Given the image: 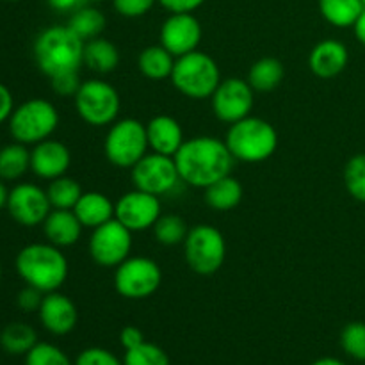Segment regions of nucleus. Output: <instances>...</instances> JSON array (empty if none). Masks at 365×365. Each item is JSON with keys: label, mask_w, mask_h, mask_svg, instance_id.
Here are the masks:
<instances>
[{"label": "nucleus", "mask_w": 365, "mask_h": 365, "mask_svg": "<svg viewBox=\"0 0 365 365\" xmlns=\"http://www.w3.org/2000/svg\"><path fill=\"white\" fill-rule=\"evenodd\" d=\"M173 159L182 182L196 189H207L214 182L228 177L235 160L227 143L212 135L185 139Z\"/></svg>", "instance_id": "obj_1"}, {"label": "nucleus", "mask_w": 365, "mask_h": 365, "mask_svg": "<svg viewBox=\"0 0 365 365\" xmlns=\"http://www.w3.org/2000/svg\"><path fill=\"white\" fill-rule=\"evenodd\" d=\"M14 266L25 285L39 289L45 294L59 291L70 273L66 255L50 242H32L24 246L18 252Z\"/></svg>", "instance_id": "obj_2"}, {"label": "nucleus", "mask_w": 365, "mask_h": 365, "mask_svg": "<svg viewBox=\"0 0 365 365\" xmlns=\"http://www.w3.org/2000/svg\"><path fill=\"white\" fill-rule=\"evenodd\" d=\"M32 52L36 66L48 78L78 71L84 64V41L68 25H52L39 32Z\"/></svg>", "instance_id": "obj_3"}, {"label": "nucleus", "mask_w": 365, "mask_h": 365, "mask_svg": "<svg viewBox=\"0 0 365 365\" xmlns=\"http://www.w3.org/2000/svg\"><path fill=\"white\" fill-rule=\"evenodd\" d=\"M235 160L248 164L264 163L278 148V132L264 118L246 116L230 125L225 138Z\"/></svg>", "instance_id": "obj_4"}, {"label": "nucleus", "mask_w": 365, "mask_h": 365, "mask_svg": "<svg viewBox=\"0 0 365 365\" xmlns=\"http://www.w3.org/2000/svg\"><path fill=\"white\" fill-rule=\"evenodd\" d=\"M170 78L177 91L191 100L210 98L223 81L216 61L200 50L177 57Z\"/></svg>", "instance_id": "obj_5"}, {"label": "nucleus", "mask_w": 365, "mask_h": 365, "mask_svg": "<svg viewBox=\"0 0 365 365\" xmlns=\"http://www.w3.org/2000/svg\"><path fill=\"white\" fill-rule=\"evenodd\" d=\"M7 123L14 141L21 145H38L57 130L59 113L48 100L31 98L14 107Z\"/></svg>", "instance_id": "obj_6"}, {"label": "nucleus", "mask_w": 365, "mask_h": 365, "mask_svg": "<svg viewBox=\"0 0 365 365\" xmlns=\"http://www.w3.org/2000/svg\"><path fill=\"white\" fill-rule=\"evenodd\" d=\"M146 125L135 118H123L110 125L103 141V153L113 166L132 170L148 153Z\"/></svg>", "instance_id": "obj_7"}, {"label": "nucleus", "mask_w": 365, "mask_h": 365, "mask_svg": "<svg viewBox=\"0 0 365 365\" xmlns=\"http://www.w3.org/2000/svg\"><path fill=\"white\" fill-rule=\"evenodd\" d=\"M75 98V109L91 127H107L118 120L121 98L118 89L102 78H89L82 82Z\"/></svg>", "instance_id": "obj_8"}, {"label": "nucleus", "mask_w": 365, "mask_h": 365, "mask_svg": "<svg viewBox=\"0 0 365 365\" xmlns=\"http://www.w3.org/2000/svg\"><path fill=\"white\" fill-rule=\"evenodd\" d=\"M184 257L196 274L209 277L217 273L227 259V242L223 234L207 223L189 228L184 241Z\"/></svg>", "instance_id": "obj_9"}, {"label": "nucleus", "mask_w": 365, "mask_h": 365, "mask_svg": "<svg viewBox=\"0 0 365 365\" xmlns=\"http://www.w3.org/2000/svg\"><path fill=\"white\" fill-rule=\"evenodd\" d=\"M163 284V271L148 257H128L114 271V289L125 299H146Z\"/></svg>", "instance_id": "obj_10"}, {"label": "nucleus", "mask_w": 365, "mask_h": 365, "mask_svg": "<svg viewBox=\"0 0 365 365\" xmlns=\"http://www.w3.org/2000/svg\"><path fill=\"white\" fill-rule=\"evenodd\" d=\"M130 178L135 189L155 196L170 195L182 182L173 157L160 155V153L155 152L146 153L132 168Z\"/></svg>", "instance_id": "obj_11"}, {"label": "nucleus", "mask_w": 365, "mask_h": 365, "mask_svg": "<svg viewBox=\"0 0 365 365\" xmlns=\"http://www.w3.org/2000/svg\"><path fill=\"white\" fill-rule=\"evenodd\" d=\"M132 232L114 217L109 223L95 228L89 237V255L100 267L116 269L130 257Z\"/></svg>", "instance_id": "obj_12"}, {"label": "nucleus", "mask_w": 365, "mask_h": 365, "mask_svg": "<svg viewBox=\"0 0 365 365\" xmlns=\"http://www.w3.org/2000/svg\"><path fill=\"white\" fill-rule=\"evenodd\" d=\"M210 100L217 120L232 125L252 114L255 106V89L245 78L228 77L220 82Z\"/></svg>", "instance_id": "obj_13"}, {"label": "nucleus", "mask_w": 365, "mask_h": 365, "mask_svg": "<svg viewBox=\"0 0 365 365\" xmlns=\"http://www.w3.org/2000/svg\"><path fill=\"white\" fill-rule=\"evenodd\" d=\"M9 216L21 227H38L43 225L46 216L52 210L46 189H41L36 184L21 182L9 191L6 205Z\"/></svg>", "instance_id": "obj_14"}, {"label": "nucleus", "mask_w": 365, "mask_h": 365, "mask_svg": "<svg viewBox=\"0 0 365 365\" xmlns=\"http://www.w3.org/2000/svg\"><path fill=\"white\" fill-rule=\"evenodd\" d=\"M160 216H163V205H160L159 196L139 191L135 187L134 191L120 196L116 202V210H114V217L132 234L153 228Z\"/></svg>", "instance_id": "obj_15"}, {"label": "nucleus", "mask_w": 365, "mask_h": 365, "mask_svg": "<svg viewBox=\"0 0 365 365\" xmlns=\"http://www.w3.org/2000/svg\"><path fill=\"white\" fill-rule=\"evenodd\" d=\"M202 41V24L192 13H170L160 27V45L177 57L198 50Z\"/></svg>", "instance_id": "obj_16"}, {"label": "nucleus", "mask_w": 365, "mask_h": 365, "mask_svg": "<svg viewBox=\"0 0 365 365\" xmlns=\"http://www.w3.org/2000/svg\"><path fill=\"white\" fill-rule=\"evenodd\" d=\"M38 316L43 328L48 334L56 335V337L71 334L78 321V312L75 303L59 291L45 294L41 307L38 310Z\"/></svg>", "instance_id": "obj_17"}, {"label": "nucleus", "mask_w": 365, "mask_h": 365, "mask_svg": "<svg viewBox=\"0 0 365 365\" xmlns=\"http://www.w3.org/2000/svg\"><path fill=\"white\" fill-rule=\"evenodd\" d=\"M70 164V148L56 139H45L31 150V171L43 180H53L66 175Z\"/></svg>", "instance_id": "obj_18"}, {"label": "nucleus", "mask_w": 365, "mask_h": 365, "mask_svg": "<svg viewBox=\"0 0 365 365\" xmlns=\"http://www.w3.org/2000/svg\"><path fill=\"white\" fill-rule=\"evenodd\" d=\"M349 52L339 39H323L309 53V68L316 77L334 78L346 70Z\"/></svg>", "instance_id": "obj_19"}, {"label": "nucleus", "mask_w": 365, "mask_h": 365, "mask_svg": "<svg viewBox=\"0 0 365 365\" xmlns=\"http://www.w3.org/2000/svg\"><path fill=\"white\" fill-rule=\"evenodd\" d=\"M146 135H148V146L152 152L160 155L175 157V153L184 145V130L182 125L168 114H159L146 123Z\"/></svg>", "instance_id": "obj_20"}, {"label": "nucleus", "mask_w": 365, "mask_h": 365, "mask_svg": "<svg viewBox=\"0 0 365 365\" xmlns=\"http://www.w3.org/2000/svg\"><path fill=\"white\" fill-rule=\"evenodd\" d=\"M82 223L73 210L52 209L43 221V234L50 245L57 248H68L77 245L82 235Z\"/></svg>", "instance_id": "obj_21"}, {"label": "nucleus", "mask_w": 365, "mask_h": 365, "mask_svg": "<svg viewBox=\"0 0 365 365\" xmlns=\"http://www.w3.org/2000/svg\"><path fill=\"white\" fill-rule=\"evenodd\" d=\"M114 210H116V203H113L109 196L98 191L82 192L81 200L73 207L75 216L78 217L82 227L91 228V230L114 220Z\"/></svg>", "instance_id": "obj_22"}, {"label": "nucleus", "mask_w": 365, "mask_h": 365, "mask_svg": "<svg viewBox=\"0 0 365 365\" xmlns=\"http://www.w3.org/2000/svg\"><path fill=\"white\" fill-rule=\"evenodd\" d=\"M84 64L98 75L113 73L120 64V50L102 36L89 39L84 43Z\"/></svg>", "instance_id": "obj_23"}, {"label": "nucleus", "mask_w": 365, "mask_h": 365, "mask_svg": "<svg viewBox=\"0 0 365 365\" xmlns=\"http://www.w3.org/2000/svg\"><path fill=\"white\" fill-rule=\"evenodd\" d=\"M175 57L163 45L146 46L138 57V68L150 81H166L175 68Z\"/></svg>", "instance_id": "obj_24"}, {"label": "nucleus", "mask_w": 365, "mask_h": 365, "mask_svg": "<svg viewBox=\"0 0 365 365\" xmlns=\"http://www.w3.org/2000/svg\"><path fill=\"white\" fill-rule=\"evenodd\" d=\"M285 77L284 63L277 57H262V59L255 61L248 71V78L255 91L259 93H269L277 89L282 84Z\"/></svg>", "instance_id": "obj_25"}, {"label": "nucleus", "mask_w": 365, "mask_h": 365, "mask_svg": "<svg viewBox=\"0 0 365 365\" xmlns=\"http://www.w3.org/2000/svg\"><path fill=\"white\" fill-rule=\"evenodd\" d=\"M205 191V203L214 210L227 212V210L235 209L242 200V185L235 177L228 175L221 180L214 182Z\"/></svg>", "instance_id": "obj_26"}, {"label": "nucleus", "mask_w": 365, "mask_h": 365, "mask_svg": "<svg viewBox=\"0 0 365 365\" xmlns=\"http://www.w3.org/2000/svg\"><path fill=\"white\" fill-rule=\"evenodd\" d=\"M319 13L324 20L337 29L355 25L364 11V0H319Z\"/></svg>", "instance_id": "obj_27"}, {"label": "nucleus", "mask_w": 365, "mask_h": 365, "mask_svg": "<svg viewBox=\"0 0 365 365\" xmlns=\"http://www.w3.org/2000/svg\"><path fill=\"white\" fill-rule=\"evenodd\" d=\"M68 27L82 39V41H89L98 36H102L103 29H106L107 20L106 14L95 6H82L77 11H73L68 20Z\"/></svg>", "instance_id": "obj_28"}, {"label": "nucleus", "mask_w": 365, "mask_h": 365, "mask_svg": "<svg viewBox=\"0 0 365 365\" xmlns=\"http://www.w3.org/2000/svg\"><path fill=\"white\" fill-rule=\"evenodd\" d=\"M38 344V334L34 328L21 321L9 323L0 331V346L9 355H27Z\"/></svg>", "instance_id": "obj_29"}, {"label": "nucleus", "mask_w": 365, "mask_h": 365, "mask_svg": "<svg viewBox=\"0 0 365 365\" xmlns=\"http://www.w3.org/2000/svg\"><path fill=\"white\" fill-rule=\"evenodd\" d=\"M29 170H31V152L27 150V145L14 141L0 148V180H18Z\"/></svg>", "instance_id": "obj_30"}, {"label": "nucleus", "mask_w": 365, "mask_h": 365, "mask_svg": "<svg viewBox=\"0 0 365 365\" xmlns=\"http://www.w3.org/2000/svg\"><path fill=\"white\" fill-rule=\"evenodd\" d=\"M82 192H84L82 185L75 178L66 177V175L50 180L48 187H46V195H48L52 209L73 210V207L81 200Z\"/></svg>", "instance_id": "obj_31"}, {"label": "nucleus", "mask_w": 365, "mask_h": 365, "mask_svg": "<svg viewBox=\"0 0 365 365\" xmlns=\"http://www.w3.org/2000/svg\"><path fill=\"white\" fill-rule=\"evenodd\" d=\"M153 237L163 246H178L184 245L189 234L187 223L184 217L177 214H163L152 228Z\"/></svg>", "instance_id": "obj_32"}, {"label": "nucleus", "mask_w": 365, "mask_h": 365, "mask_svg": "<svg viewBox=\"0 0 365 365\" xmlns=\"http://www.w3.org/2000/svg\"><path fill=\"white\" fill-rule=\"evenodd\" d=\"M344 185L351 198L365 203V153H356L346 163Z\"/></svg>", "instance_id": "obj_33"}, {"label": "nucleus", "mask_w": 365, "mask_h": 365, "mask_svg": "<svg viewBox=\"0 0 365 365\" xmlns=\"http://www.w3.org/2000/svg\"><path fill=\"white\" fill-rule=\"evenodd\" d=\"M341 348L349 359L365 362V323L353 321L341 331Z\"/></svg>", "instance_id": "obj_34"}, {"label": "nucleus", "mask_w": 365, "mask_h": 365, "mask_svg": "<svg viewBox=\"0 0 365 365\" xmlns=\"http://www.w3.org/2000/svg\"><path fill=\"white\" fill-rule=\"evenodd\" d=\"M123 365H171L170 356L160 346L143 342L135 348L127 349L123 355Z\"/></svg>", "instance_id": "obj_35"}, {"label": "nucleus", "mask_w": 365, "mask_h": 365, "mask_svg": "<svg viewBox=\"0 0 365 365\" xmlns=\"http://www.w3.org/2000/svg\"><path fill=\"white\" fill-rule=\"evenodd\" d=\"M25 365H73L70 356L50 342H38L25 355Z\"/></svg>", "instance_id": "obj_36"}, {"label": "nucleus", "mask_w": 365, "mask_h": 365, "mask_svg": "<svg viewBox=\"0 0 365 365\" xmlns=\"http://www.w3.org/2000/svg\"><path fill=\"white\" fill-rule=\"evenodd\" d=\"M73 365H123V360L106 348H88L78 353Z\"/></svg>", "instance_id": "obj_37"}, {"label": "nucleus", "mask_w": 365, "mask_h": 365, "mask_svg": "<svg viewBox=\"0 0 365 365\" xmlns=\"http://www.w3.org/2000/svg\"><path fill=\"white\" fill-rule=\"evenodd\" d=\"M50 86H52V91L56 95L66 98V96L77 95V91L82 86V81L78 77V71H64V73L50 77Z\"/></svg>", "instance_id": "obj_38"}, {"label": "nucleus", "mask_w": 365, "mask_h": 365, "mask_svg": "<svg viewBox=\"0 0 365 365\" xmlns=\"http://www.w3.org/2000/svg\"><path fill=\"white\" fill-rule=\"evenodd\" d=\"M155 2L157 0H113V6L120 16L139 18L150 13Z\"/></svg>", "instance_id": "obj_39"}, {"label": "nucleus", "mask_w": 365, "mask_h": 365, "mask_svg": "<svg viewBox=\"0 0 365 365\" xmlns=\"http://www.w3.org/2000/svg\"><path fill=\"white\" fill-rule=\"evenodd\" d=\"M43 298H45V292H41L36 287H31V285H25L16 294V305L25 314L38 312L43 303Z\"/></svg>", "instance_id": "obj_40"}, {"label": "nucleus", "mask_w": 365, "mask_h": 365, "mask_svg": "<svg viewBox=\"0 0 365 365\" xmlns=\"http://www.w3.org/2000/svg\"><path fill=\"white\" fill-rule=\"evenodd\" d=\"M170 13H195L205 0H157Z\"/></svg>", "instance_id": "obj_41"}, {"label": "nucleus", "mask_w": 365, "mask_h": 365, "mask_svg": "<svg viewBox=\"0 0 365 365\" xmlns=\"http://www.w3.org/2000/svg\"><path fill=\"white\" fill-rule=\"evenodd\" d=\"M145 342V335H143V331L139 330L138 327H125L123 330H121L120 334V344L123 346V349L127 351V349H132L135 348V346L143 344Z\"/></svg>", "instance_id": "obj_42"}, {"label": "nucleus", "mask_w": 365, "mask_h": 365, "mask_svg": "<svg viewBox=\"0 0 365 365\" xmlns=\"http://www.w3.org/2000/svg\"><path fill=\"white\" fill-rule=\"evenodd\" d=\"M14 110V100H13V93L9 91L6 84L0 82V125L4 121L9 120L11 113Z\"/></svg>", "instance_id": "obj_43"}, {"label": "nucleus", "mask_w": 365, "mask_h": 365, "mask_svg": "<svg viewBox=\"0 0 365 365\" xmlns=\"http://www.w3.org/2000/svg\"><path fill=\"white\" fill-rule=\"evenodd\" d=\"M50 9L57 11V13H73L78 7L86 4V0H46Z\"/></svg>", "instance_id": "obj_44"}, {"label": "nucleus", "mask_w": 365, "mask_h": 365, "mask_svg": "<svg viewBox=\"0 0 365 365\" xmlns=\"http://www.w3.org/2000/svg\"><path fill=\"white\" fill-rule=\"evenodd\" d=\"M353 31H355V36L356 39H359V43H362L365 46V7L362 13H360L359 20H356L355 25H353Z\"/></svg>", "instance_id": "obj_45"}, {"label": "nucleus", "mask_w": 365, "mask_h": 365, "mask_svg": "<svg viewBox=\"0 0 365 365\" xmlns=\"http://www.w3.org/2000/svg\"><path fill=\"white\" fill-rule=\"evenodd\" d=\"M310 365H346V364L342 362V360L335 359V356H324V359L316 360V362Z\"/></svg>", "instance_id": "obj_46"}, {"label": "nucleus", "mask_w": 365, "mask_h": 365, "mask_svg": "<svg viewBox=\"0 0 365 365\" xmlns=\"http://www.w3.org/2000/svg\"><path fill=\"white\" fill-rule=\"evenodd\" d=\"M7 198H9V191H7V187H6V184H4V180H0V210L6 209Z\"/></svg>", "instance_id": "obj_47"}, {"label": "nucleus", "mask_w": 365, "mask_h": 365, "mask_svg": "<svg viewBox=\"0 0 365 365\" xmlns=\"http://www.w3.org/2000/svg\"><path fill=\"white\" fill-rule=\"evenodd\" d=\"M86 2H91V4H98V2H106V0H86Z\"/></svg>", "instance_id": "obj_48"}, {"label": "nucleus", "mask_w": 365, "mask_h": 365, "mask_svg": "<svg viewBox=\"0 0 365 365\" xmlns=\"http://www.w3.org/2000/svg\"><path fill=\"white\" fill-rule=\"evenodd\" d=\"M0 280H2V264H0Z\"/></svg>", "instance_id": "obj_49"}, {"label": "nucleus", "mask_w": 365, "mask_h": 365, "mask_svg": "<svg viewBox=\"0 0 365 365\" xmlns=\"http://www.w3.org/2000/svg\"><path fill=\"white\" fill-rule=\"evenodd\" d=\"M7 2H18V0H7Z\"/></svg>", "instance_id": "obj_50"}, {"label": "nucleus", "mask_w": 365, "mask_h": 365, "mask_svg": "<svg viewBox=\"0 0 365 365\" xmlns=\"http://www.w3.org/2000/svg\"><path fill=\"white\" fill-rule=\"evenodd\" d=\"M364 4H365V0H364Z\"/></svg>", "instance_id": "obj_51"}]
</instances>
